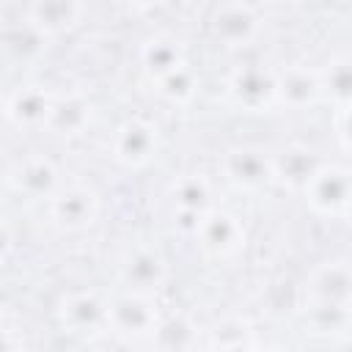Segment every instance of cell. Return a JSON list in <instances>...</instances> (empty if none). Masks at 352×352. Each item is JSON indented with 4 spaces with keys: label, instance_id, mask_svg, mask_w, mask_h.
<instances>
[{
    "label": "cell",
    "instance_id": "cell-9",
    "mask_svg": "<svg viewBox=\"0 0 352 352\" xmlns=\"http://www.w3.org/2000/svg\"><path fill=\"white\" fill-rule=\"evenodd\" d=\"M314 308H346L349 305V270L344 261H330L314 270L308 283Z\"/></svg>",
    "mask_w": 352,
    "mask_h": 352
},
{
    "label": "cell",
    "instance_id": "cell-19",
    "mask_svg": "<svg viewBox=\"0 0 352 352\" xmlns=\"http://www.w3.org/2000/svg\"><path fill=\"white\" fill-rule=\"evenodd\" d=\"M157 82H160V91L168 96V99H187V96H192V72L187 69V63H182L179 69H173V72H168V74H162V77H157Z\"/></svg>",
    "mask_w": 352,
    "mask_h": 352
},
{
    "label": "cell",
    "instance_id": "cell-20",
    "mask_svg": "<svg viewBox=\"0 0 352 352\" xmlns=\"http://www.w3.org/2000/svg\"><path fill=\"white\" fill-rule=\"evenodd\" d=\"M14 248V236H11V228L6 226V220L0 217V261H6V256L11 253Z\"/></svg>",
    "mask_w": 352,
    "mask_h": 352
},
{
    "label": "cell",
    "instance_id": "cell-3",
    "mask_svg": "<svg viewBox=\"0 0 352 352\" xmlns=\"http://www.w3.org/2000/svg\"><path fill=\"white\" fill-rule=\"evenodd\" d=\"M346 176H349L346 168H336V165L314 168L311 176L302 182L308 204L319 214L344 217L346 206H349V179Z\"/></svg>",
    "mask_w": 352,
    "mask_h": 352
},
{
    "label": "cell",
    "instance_id": "cell-11",
    "mask_svg": "<svg viewBox=\"0 0 352 352\" xmlns=\"http://www.w3.org/2000/svg\"><path fill=\"white\" fill-rule=\"evenodd\" d=\"M82 11V0H33L28 19L30 28L38 30L41 36H58L72 30L80 22Z\"/></svg>",
    "mask_w": 352,
    "mask_h": 352
},
{
    "label": "cell",
    "instance_id": "cell-12",
    "mask_svg": "<svg viewBox=\"0 0 352 352\" xmlns=\"http://www.w3.org/2000/svg\"><path fill=\"white\" fill-rule=\"evenodd\" d=\"M212 30L226 47H245L258 30V16L245 3H228L214 14Z\"/></svg>",
    "mask_w": 352,
    "mask_h": 352
},
{
    "label": "cell",
    "instance_id": "cell-4",
    "mask_svg": "<svg viewBox=\"0 0 352 352\" xmlns=\"http://www.w3.org/2000/svg\"><path fill=\"white\" fill-rule=\"evenodd\" d=\"M195 236H198V245L206 256L228 258L231 253H236L242 248L245 231L234 214L220 212V209H209L201 214V220L195 226Z\"/></svg>",
    "mask_w": 352,
    "mask_h": 352
},
{
    "label": "cell",
    "instance_id": "cell-5",
    "mask_svg": "<svg viewBox=\"0 0 352 352\" xmlns=\"http://www.w3.org/2000/svg\"><path fill=\"white\" fill-rule=\"evenodd\" d=\"M223 173L234 187L248 190V192L261 190L270 184V179H275L272 157H267V151H261L256 146H239V148L226 151Z\"/></svg>",
    "mask_w": 352,
    "mask_h": 352
},
{
    "label": "cell",
    "instance_id": "cell-8",
    "mask_svg": "<svg viewBox=\"0 0 352 352\" xmlns=\"http://www.w3.org/2000/svg\"><path fill=\"white\" fill-rule=\"evenodd\" d=\"M157 151V129L143 118H126L113 138V157L124 165H143Z\"/></svg>",
    "mask_w": 352,
    "mask_h": 352
},
{
    "label": "cell",
    "instance_id": "cell-13",
    "mask_svg": "<svg viewBox=\"0 0 352 352\" xmlns=\"http://www.w3.org/2000/svg\"><path fill=\"white\" fill-rule=\"evenodd\" d=\"M8 182L16 192H25L28 198H47L60 184L55 165L50 160H41V157H30L25 162H16L14 170L8 173Z\"/></svg>",
    "mask_w": 352,
    "mask_h": 352
},
{
    "label": "cell",
    "instance_id": "cell-6",
    "mask_svg": "<svg viewBox=\"0 0 352 352\" xmlns=\"http://www.w3.org/2000/svg\"><path fill=\"white\" fill-rule=\"evenodd\" d=\"M168 275V264L162 258L160 250L154 248H129L121 258H118V278L124 283V289H135V292H154L160 289V283Z\"/></svg>",
    "mask_w": 352,
    "mask_h": 352
},
{
    "label": "cell",
    "instance_id": "cell-17",
    "mask_svg": "<svg viewBox=\"0 0 352 352\" xmlns=\"http://www.w3.org/2000/svg\"><path fill=\"white\" fill-rule=\"evenodd\" d=\"M173 204L179 206L182 214H192L195 223H198L201 214L212 209V190L204 179L187 176L179 184H173Z\"/></svg>",
    "mask_w": 352,
    "mask_h": 352
},
{
    "label": "cell",
    "instance_id": "cell-10",
    "mask_svg": "<svg viewBox=\"0 0 352 352\" xmlns=\"http://www.w3.org/2000/svg\"><path fill=\"white\" fill-rule=\"evenodd\" d=\"M104 308L107 300H102L99 294L74 292L60 302V322L63 327H69V333H99L104 327Z\"/></svg>",
    "mask_w": 352,
    "mask_h": 352
},
{
    "label": "cell",
    "instance_id": "cell-2",
    "mask_svg": "<svg viewBox=\"0 0 352 352\" xmlns=\"http://www.w3.org/2000/svg\"><path fill=\"white\" fill-rule=\"evenodd\" d=\"M47 214L55 226L66 228V231H77L85 228L99 209L96 192L88 184L72 182V184H58L47 198Z\"/></svg>",
    "mask_w": 352,
    "mask_h": 352
},
{
    "label": "cell",
    "instance_id": "cell-14",
    "mask_svg": "<svg viewBox=\"0 0 352 352\" xmlns=\"http://www.w3.org/2000/svg\"><path fill=\"white\" fill-rule=\"evenodd\" d=\"M50 104L52 96L47 91H41L38 85H25L6 102V116L19 126H44Z\"/></svg>",
    "mask_w": 352,
    "mask_h": 352
},
{
    "label": "cell",
    "instance_id": "cell-1",
    "mask_svg": "<svg viewBox=\"0 0 352 352\" xmlns=\"http://www.w3.org/2000/svg\"><path fill=\"white\" fill-rule=\"evenodd\" d=\"M160 311L157 302L151 300L148 292H135V289H121L113 297H107L104 308V330L129 341L140 344L146 338L154 341V333L160 327Z\"/></svg>",
    "mask_w": 352,
    "mask_h": 352
},
{
    "label": "cell",
    "instance_id": "cell-21",
    "mask_svg": "<svg viewBox=\"0 0 352 352\" xmlns=\"http://www.w3.org/2000/svg\"><path fill=\"white\" fill-rule=\"evenodd\" d=\"M160 0H129V6H135V8H140V11H146V8H154Z\"/></svg>",
    "mask_w": 352,
    "mask_h": 352
},
{
    "label": "cell",
    "instance_id": "cell-7",
    "mask_svg": "<svg viewBox=\"0 0 352 352\" xmlns=\"http://www.w3.org/2000/svg\"><path fill=\"white\" fill-rule=\"evenodd\" d=\"M226 91L236 107L256 113L275 102V74L261 66H245L228 77Z\"/></svg>",
    "mask_w": 352,
    "mask_h": 352
},
{
    "label": "cell",
    "instance_id": "cell-15",
    "mask_svg": "<svg viewBox=\"0 0 352 352\" xmlns=\"http://www.w3.org/2000/svg\"><path fill=\"white\" fill-rule=\"evenodd\" d=\"M88 121H91V104L80 94H69V96H52L44 126L55 129L58 135H77Z\"/></svg>",
    "mask_w": 352,
    "mask_h": 352
},
{
    "label": "cell",
    "instance_id": "cell-16",
    "mask_svg": "<svg viewBox=\"0 0 352 352\" xmlns=\"http://www.w3.org/2000/svg\"><path fill=\"white\" fill-rule=\"evenodd\" d=\"M322 91V80L305 69H294L289 74L275 77V99L289 104H305L314 102V96Z\"/></svg>",
    "mask_w": 352,
    "mask_h": 352
},
{
    "label": "cell",
    "instance_id": "cell-22",
    "mask_svg": "<svg viewBox=\"0 0 352 352\" xmlns=\"http://www.w3.org/2000/svg\"><path fill=\"white\" fill-rule=\"evenodd\" d=\"M3 121H8V116H6V102L0 99V124H3Z\"/></svg>",
    "mask_w": 352,
    "mask_h": 352
},
{
    "label": "cell",
    "instance_id": "cell-18",
    "mask_svg": "<svg viewBox=\"0 0 352 352\" xmlns=\"http://www.w3.org/2000/svg\"><path fill=\"white\" fill-rule=\"evenodd\" d=\"M184 60H182V47L173 41V38H151L146 47H143V66L146 72L157 80L173 69H179Z\"/></svg>",
    "mask_w": 352,
    "mask_h": 352
}]
</instances>
